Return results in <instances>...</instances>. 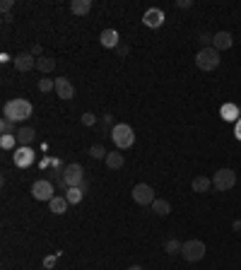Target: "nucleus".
<instances>
[{"mask_svg":"<svg viewBox=\"0 0 241 270\" xmlns=\"http://www.w3.org/2000/svg\"><path fill=\"white\" fill-rule=\"evenodd\" d=\"M32 104L27 101V99H12V101H8L5 106H3V119L8 121H27L29 116H32Z\"/></svg>","mask_w":241,"mask_h":270,"instance_id":"f257e3e1","label":"nucleus"},{"mask_svg":"<svg viewBox=\"0 0 241 270\" xmlns=\"http://www.w3.org/2000/svg\"><path fill=\"white\" fill-rule=\"evenodd\" d=\"M116 51H118V56H128V51H131V48H128L126 43H118V48H116Z\"/></svg>","mask_w":241,"mask_h":270,"instance_id":"f704fd0d","label":"nucleus"},{"mask_svg":"<svg viewBox=\"0 0 241 270\" xmlns=\"http://www.w3.org/2000/svg\"><path fill=\"white\" fill-rule=\"evenodd\" d=\"M15 68H17L20 73H29L32 68H36V58H34L32 51H24V53L15 56Z\"/></svg>","mask_w":241,"mask_h":270,"instance_id":"9b49d317","label":"nucleus"},{"mask_svg":"<svg viewBox=\"0 0 241 270\" xmlns=\"http://www.w3.org/2000/svg\"><path fill=\"white\" fill-rule=\"evenodd\" d=\"M32 195L36 198V200H53L55 195H53V184L51 181H46V179H39V181H34L32 186Z\"/></svg>","mask_w":241,"mask_h":270,"instance_id":"6e6552de","label":"nucleus"},{"mask_svg":"<svg viewBox=\"0 0 241 270\" xmlns=\"http://www.w3.org/2000/svg\"><path fill=\"white\" fill-rule=\"evenodd\" d=\"M152 212L154 215H159V217H166L169 212H171V203L164 200V198H157V200L152 203Z\"/></svg>","mask_w":241,"mask_h":270,"instance_id":"412c9836","label":"nucleus"},{"mask_svg":"<svg viewBox=\"0 0 241 270\" xmlns=\"http://www.w3.org/2000/svg\"><path fill=\"white\" fill-rule=\"evenodd\" d=\"M164 10H159V8H150V10L143 15V24L145 27H150V29H159L162 24H164Z\"/></svg>","mask_w":241,"mask_h":270,"instance_id":"9d476101","label":"nucleus"},{"mask_svg":"<svg viewBox=\"0 0 241 270\" xmlns=\"http://www.w3.org/2000/svg\"><path fill=\"white\" fill-rule=\"evenodd\" d=\"M191 188H193V193H208L210 188H212V179H208V176H196Z\"/></svg>","mask_w":241,"mask_h":270,"instance_id":"a211bd4d","label":"nucleus"},{"mask_svg":"<svg viewBox=\"0 0 241 270\" xmlns=\"http://www.w3.org/2000/svg\"><path fill=\"white\" fill-rule=\"evenodd\" d=\"M181 249H184V244L178 241V239H169L164 244V251L169 253V256H176V253H181Z\"/></svg>","mask_w":241,"mask_h":270,"instance_id":"b1692460","label":"nucleus"},{"mask_svg":"<svg viewBox=\"0 0 241 270\" xmlns=\"http://www.w3.org/2000/svg\"><path fill=\"white\" fill-rule=\"evenodd\" d=\"M231 229H234V232H241V222H239V220H234V222H231Z\"/></svg>","mask_w":241,"mask_h":270,"instance_id":"e433bc0d","label":"nucleus"},{"mask_svg":"<svg viewBox=\"0 0 241 270\" xmlns=\"http://www.w3.org/2000/svg\"><path fill=\"white\" fill-rule=\"evenodd\" d=\"M15 142H17V135H3V138H0V147H3V150H12Z\"/></svg>","mask_w":241,"mask_h":270,"instance_id":"bb28decb","label":"nucleus"},{"mask_svg":"<svg viewBox=\"0 0 241 270\" xmlns=\"http://www.w3.org/2000/svg\"><path fill=\"white\" fill-rule=\"evenodd\" d=\"M219 116H222V121H234V123H236V121L241 119V114H239V106H236V104H222V109H219Z\"/></svg>","mask_w":241,"mask_h":270,"instance_id":"2eb2a0df","label":"nucleus"},{"mask_svg":"<svg viewBox=\"0 0 241 270\" xmlns=\"http://www.w3.org/2000/svg\"><path fill=\"white\" fill-rule=\"evenodd\" d=\"M89 154H92V159H106L109 152H106L104 145H92V147H89Z\"/></svg>","mask_w":241,"mask_h":270,"instance_id":"393cba45","label":"nucleus"},{"mask_svg":"<svg viewBox=\"0 0 241 270\" xmlns=\"http://www.w3.org/2000/svg\"><path fill=\"white\" fill-rule=\"evenodd\" d=\"M239 114H241V106H239Z\"/></svg>","mask_w":241,"mask_h":270,"instance_id":"58836bf2","label":"nucleus"},{"mask_svg":"<svg viewBox=\"0 0 241 270\" xmlns=\"http://www.w3.org/2000/svg\"><path fill=\"white\" fill-rule=\"evenodd\" d=\"M239 234H241V232H239Z\"/></svg>","mask_w":241,"mask_h":270,"instance_id":"ea45409f","label":"nucleus"},{"mask_svg":"<svg viewBox=\"0 0 241 270\" xmlns=\"http://www.w3.org/2000/svg\"><path fill=\"white\" fill-rule=\"evenodd\" d=\"M176 5H178V8H191V5H193V3H191V0H178V3H176Z\"/></svg>","mask_w":241,"mask_h":270,"instance_id":"c9c22d12","label":"nucleus"},{"mask_svg":"<svg viewBox=\"0 0 241 270\" xmlns=\"http://www.w3.org/2000/svg\"><path fill=\"white\" fill-rule=\"evenodd\" d=\"M89 10H92V0H73L70 3V12L77 17H85Z\"/></svg>","mask_w":241,"mask_h":270,"instance_id":"f3484780","label":"nucleus"},{"mask_svg":"<svg viewBox=\"0 0 241 270\" xmlns=\"http://www.w3.org/2000/svg\"><path fill=\"white\" fill-rule=\"evenodd\" d=\"M219 61H222V58H219V51L217 48H212V46H210V48H200L198 56H196V65L200 68V70H205V73L215 70V68L219 65Z\"/></svg>","mask_w":241,"mask_h":270,"instance_id":"20e7f679","label":"nucleus"},{"mask_svg":"<svg viewBox=\"0 0 241 270\" xmlns=\"http://www.w3.org/2000/svg\"><path fill=\"white\" fill-rule=\"evenodd\" d=\"M198 41H200V46H203V48H210V46H212V34H200V36H198Z\"/></svg>","mask_w":241,"mask_h":270,"instance_id":"c85d7f7f","label":"nucleus"},{"mask_svg":"<svg viewBox=\"0 0 241 270\" xmlns=\"http://www.w3.org/2000/svg\"><path fill=\"white\" fill-rule=\"evenodd\" d=\"M32 53H34V58H41V56H44V48H41L39 43H34V46H32Z\"/></svg>","mask_w":241,"mask_h":270,"instance_id":"2f4dec72","label":"nucleus"},{"mask_svg":"<svg viewBox=\"0 0 241 270\" xmlns=\"http://www.w3.org/2000/svg\"><path fill=\"white\" fill-rule=\"evenodd\" d=\"M63 181H66L68 188H80L82 181H85V169L77 162L66 164V167H63Z\"/></svg>","mask_w":241,"mask_h":270,"instance_id":"39448f33","label":"nucleus"},{"mask_svg":"<svg viewBox=\"0 0 241 270\" xmlns=\"http://www.w3.org/2000/svg\"><path fill=\"white\" fill-rule=\"evenodd\" d=\"M55 94L61 99H73L75 97V87L68 77H55Z\"/></svg>","mask_w":241,"mask_h":270,"instance_id":"f8f14e48","label":"nucleus"},{"mask_svg":"<svg viewBox=\"0 0 241 270\" xmlns=\"http://www.w3.org/2000/svg\"><path fill=\"white\" fill-rule=\"evenodd\" d=\"M231 43H234V36H231L229 32L212 34V48H217V51H227V48H231Z\"/></svg>","mask_w":241,"mask_h":270,"instance_id":"ddd939ff","label":"nucleus"},{"mask_svg":"<svg viewBox=\"0 0 241 270\" xmlns=\"http://www.w3.org/2000/svg\"><path fill=\"white\" fill-rule=\"evenodd\" d=\"M0 133H3V135H15V123L8 119H3L0 121Z\"/></svg>","mask_w":241,"mask_h":270,"instance_id":"cd10ccee","label":"nucleus"},{"mask_svg":"<svg viewBox=\"0 0 241 270\" xmlns=\"http://www.w3.org/2000/svg\"><path fill=\"white\" fill-rule=\"evenodd\" d=\"M12 5H15L12 0H3V3H0V10H3V15H8V12L12 10Z\"/></svg>","mask_w":241,"mask_h":270,"instance_id":"7c9ffc66","label":"nucleus"},{"mask_svg":"<svg viewBox=\"0 0 241 270\" xmlns=\"http://www.w3.org/2000/svg\"><path fill=\"white\" fill-rule=\"evenodd\" d=\"M48 205H51V212H53V215H66V210L70 203L66 200V195H55Z\"/></svg>","mask_w":241,"mask_h":270,"instance_id":"6ab92c4d","label":"nucleus"},{"mask_svg":"<svg viewBox=\"0 0 241 270\" xmlns=\"http://www.w3.org/2000/svg\"><path fill=\"white\" fill-rule=\"evenodd\" d=\"M128 270H143V268H140V265H131V268H128Z\"/></svg>","mask_w":241,"mask_h":270,"instance_id":"4c0bfd02","label":"nucleus"},{"mask_svg":"<svg viewBox=\"0 0 241 270\" xmlns=\"http://www.w3.org/2000/svg\"><path fill=\"white\" fill-rule=\"evenodd\" d=\"M15 135H17V142H20V147H29V145L34 142V135H36V133H34V128H29V126H22V128L17 130Z\"/></svg>","mask_w":241,"mask_h":270,"instance_id":"dca6fc26","label":"nucleus"},{"mask_svg":"<svg viewBox=\"0 0 241 270\" xmlns=\"http://www.w3.org/2000/svg\"><path fill=\"white\" fill-rule=\"evenodd\" d=\"M133 200L138 203V205H152L154 200V188L150 184H138L133 188Z\"/></svg>","mask_w":241,"mask_h":270,"instance_id":"0eeeda50","label":"nucleus"},{"mask_svg":"<svg viewBox=\"0 0 241 270\" xmlns=\"http://www.w3.org/2000/svg\"><path fill=\"white\" fill-rule=\"evenodd\" d=\"M53 68H55L53 56H41V58H36V70H39V73H53Z\"/></svg>","mask_w":241,"mask_h":270,"instance_id":"aec40b11","label":"nucleus"},{"mask_svg":"<svg viewBox=\"0 0 241 270\" xmlns=\"http://www.w3.org/2000/svg\"><path fill=\"white\" fill-rule=\"evenodd\" d=\"M94 123H97V116H94V114H85V116H82V126H94Z\"/></svg>","mask_w":241,"mask_h":270,"instance_id":"c756f323","label":"nucleus"},{"mask_svg":"<svg viewBox=\"0 0 241 270\" xmlns=\"http://www.w3.org/2000/svg\"><path fill=\"white\" fill-rule=\"evenodd\" d=\"M51 89H55V80L41 77V80H39V92H51Z\"/></svg>","mask_w":241,"mask_h":270,"instance_id":"a878e982","label":"nucleus"},{"mask_svg":"<svg viewBox=\"0 0 241 270\" xmlns=\"http://www.w3.org/2000/svg\"><path fill=\"white\" fill-rule=\"evenodd\" d=\"M234 184H236V174L231 172V169H219V172H215V176H212V188H217L222 193L234 188Z\"/></svg>","mask_w":241,"mask_h":270,"instance_id":"423d86ee","label":"nucleus"},{"mask_svg":"<svg viewBox=\"0 0 241 270\" xmlns=\"http://www.w3.org/2000/svg\"><path fill=\"white\" fill-rule=\"evenodd\" d=\"M82 198H85V191H82V188H68L66 191V200L70 205H77Z\"/></svg>","mask_w":241,"mask_h":270,"instance_id":"5701e85b","label":"nucleus"},{"mask_svg":"<svg viewBox=\"0 0 241 270\" xmlns=\"http://www.w3.org/2000/svg\"><path fill=\"white\" fill-rule=\"evenodd\" d=\"M111 140L118 150H128L133 142H135V130L128 126V123H116L111 128Z\"/></svg>","mask_w":241,"mask_h":270,"instance_id":"f03ea898","label":"nucleus"},{"mask_svg":"<svg viewBox=\"0 0 241 270\" xmlns=\"http://www.w3.org/2000/svg\"><path fill=\"white\" fill-rule=\"evenodd\" d=\"M99 41L104 48H118V32L116 29H104L101 36H99Z\"/></svg>","mask_w":241,"mask_h":270,"instance_id":"4468645a","label":"nucleus"},{"mask_svg":"<svg viewBox=\"0 0 241 270\" xmlns=\"http://www.w3.org/2000/svg\"><path fill=\"white\" fill-rule=\"evenodd\" d=\"M234 135H236V140H241V119L234 123Z\"/></svg>","mask_w":241,"mask_h":270,"instance_id":"72a5a7b5","label":"nucleus"},{"mask_svg":"<svg viewBox=\"0 0 241 270\" xmlns=\"http://www.w3.org/2000/svg\"><path fill=\"white\" fill-rule=\"evenodd\" d=\"M104 162H106V167H109V169H120V167L126 164V159H123V154H120L118 150H113V152H109V154H106V159H104Z\"/></svg>","mask_w":241,"mask_h":270,"instance_id":"4be33fe9","label":"nucleus"},{"mask_svg":"<svg viewBox=\"0 0 241 270\" xmlns=\"http://www.w3.org/2000/svg\"><path fill=\"white\" fill-rule=\"evenodd\" d=\"M12 162L17 169H27V167H32L34 164V150L32 147H17L15 154H12Z\"/></svg>","mask_w":241,"mask_h":270,"instance_id":"1a4fd4ad","label":"nucleus"},{"mask_svg":"<svg viewBox=\"0 0 241 270\" xmlns=\"http://www.w3.org/2000/svg\"><path fill=\"white\" fill-rule=\"evenodd\" d=\"M101 123H104V128H109V126H116V123H113V116H111V114H106Z\"/></svg>","mask_w":241,"mask_h":270,"instance_id":"473e14b6","label":"nucleus"},{"mask_svg":"<svg viewBox=\"0 0 241 270\" xmlns=\"http://www.w3.org/2000/svg\"><path fill=\"white\" fill-rule=\"evenodd\" d=\"M205 244L200 241V239H188V241H184V249H181V256H184V260L186 263H198V260H203V256H205Z\"/></svg>","mask_w":241,"mask_h":270,"instance_id":"7ed1b4c3","label":"nucleus"}]
</instances>
